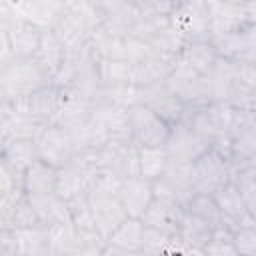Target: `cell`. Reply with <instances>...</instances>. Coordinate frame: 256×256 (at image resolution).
<instances>
[{
	"instance_id": "obj_1",
	"label": "cell",
	"mask_w": 256,
	"mask_h": 256,
	"mask_svg": "<svg viewBox=\"0 0 256 256\" xmlns=\"http://www.w3.org/2000/svg\"><path fill=\"white\" fill-rule=\"evenodd\" d=\"M42 30L38 24L16 16L2 4V64L12 58H34Z\"/></svg>"
},
{
	"instance_id": "obj_2",
	"label": "cell",
	"mask_w": 256,
	"mask_h": 256,
	"mask_svg": "<svg viewBox=\"0 0 256 256\" xmlns=\"http://www.w3.org/2000/svg\"><path fill=\"white\" fill-rule=\"evenodd\" d=\"M50 82V76L38 66L34 58H12L2 64L0 94L2 100H14L36 92Z\"/></svg>"
},
{
	"instance_id": "obj_3",
	"label": "cell",
	"mask_w": 256,
	"mask_h": 256,
	"mask_svg": "<svg viewBox=\"0 0 256 256\" xmlns=\"http://www.w3.org/2000/svg\"><path fill=\"white\" fill-rule=\"evenodd\" d=\"M234 178V164L216 148H208L192 162V184L198 194H214Z\"/></svg>"
},
{
	"instance_id": "obj_4",
	"label": "cell",
	"mask_w": 256,
	"mask_h": 256,
	"mask_svg": "<svg viewBox=\"0 0 256 256\" xmlns=\"http://www.w3.org/2000/svg\"><path fill=\"white\" fill-rule=\"evenodd\" d=\"M100 24L92 8L88 10H62L52 30L64 44L68 54H78L88 46L92 30Z\"/></svg>"
},
{
	"instance_id": "obj_5",
	"label": "cell",
	"mask_w": 256,
	"mask_h": 256,
	"mask_svg": "<svg viewBox=\"0 0 256 256\" xmlns=\"http://www.w3.org/2000/svg\"><path fill=\"white\" fill-rule=\"evenodd\" d=\"M170 26L182 38H186V42L210 40L212 32H210L206 0H178L170 16Z\"/></svg>"
},
{
	"instance_id": "obj_6",
	"label": "cell",
	"mask_w": 256,
	"mask_h": 256,
	"mask_svg": "<svg viewBox=\"0 0 256 256\" xmlns=\"http://www.w3.org/2000/svg\"><path fill=\"white\" fill-rule=\"evenodd\" d=\"M128 118L132 128V140L138 146H166L172 126L152 108L136 102L128 108Z\"/></svg>"
},
{
	"instance_id": "obj_7",
	"label": "cell",
	"mask_w": 256,
	"mask_h": 256,
	"mask_svg": "<svg viewBox=\"0 0 256 256\" xmlns=\"http://www.w3.org/2000/svg\"><path fill=\"white\" fill-rule=\"evenodd\" d=\"M60 98H62V88L50 82L48 86L28 94V96L14 98V100H2V102H8L20 114L28 116L30 120L38 122L40 126H46L56 120V114L60 108Z\"/></svg>"
},
{
	"instance_id": "obj_8",
	"label": "cell",
	"mask_w": 256,
	"mask_h": 256,
	"mask_svg": "<svg viewBox=\"0 0 256 256\" xmlns=\"http://www.w3.org/2000/svg\"><path fill=\"white\" fill-rule=\"evenodd\" d=\"M36 140V148H38V158H42L44 162L62 168L66 166L78 152L68 128L60 126V124H46L40 128Z\"/></svg>"
},
{
	"instance_id": "obj_9",
	"label": "cell",
	"mask_w": 256,
	"mask_h": 256,
	"mask_svg": "<svg viewBox=\"0 0 256 256\" xmlns=\"http://www.w3.org/2000/svg\"><path fill=\"white\" fill-rule=\"evenodd\" d=\"M100 154V170L110 172L118 178L140 174V146L132 140H108Z\"/></svg>"
},
{
	"instance_id": "obj_10",
	"label": "cell",
	"mask_w": 256,
	"mask_h": 256,
	"mask_svg": "<svg viewBox=\"0 0 256 256\" xmlns=\"http://www.w3.org/2000/svg\"><path fill=\"white\" fill-rule=\"evenodd\" d=\"M166 84L188 108L212 102L208 78L182 66V64H178V62H176V68L172 70V74L166 78Z\"/></svg>"
},
{
	"instance_id": "obj_11",
	"label": "cell",
	"mask_w": 256,
	"mask_h": 256,
	"mask_svg": "<svg viewBox=\"0 0 256 256\" xmlns=\"http://www.w3.org/2000/svg\"><path fill=\"white\" fill-rule=\"evenodd\" d=\"M138 102L146 104L148 108H152L156 114H160L170 126L180 122L188 110V106L168 88L166 80L164 82H156L150 86H142L138 88Z\"/></svg>"
},
{
	"instance_id": "obj_12",
	"label": "cell",
	"mask_w": 256,
	"mask_h": 256,
	"mask_svg": "<svg viewBox=\"0 0 256 256\" xmlns=\"http://www.w3.org/2000/svg\"><path fill=\"white\" fill-rule=\"evenodd\" d=\"M228 136L232 140V164L236 170L256 154V112L236 108V120Z\"/></svg>"
},
{
	"instance_id": "obj_13",
	"label": "cell",
	"mask_w": 256,
	"mask_h": 256,
	"mask_svg": "<svg viewBox=\"0 0 256 256\" xmlns=\"http://www.w3.org/2000/svg\"><path fill=\"white\" fill-rule=\"evenodd\" d=\"M212 144L206 138H202L200 134H196L184 120L172 124L170 136H168V142H166V150H168L170 158L184 160V162H194Z\"/></svg>"
},
{
	"instance_id": "obj_14",
	"label": "cell",
	"mask_w": 256,
	"mask_h": 256,
	"mask_svg": "<svg viewBox=\"0 0 256 256\" xmlns=\"http://www.w3.org/2000/svg\"><path fill=\"white\" fill-rule=\"evenodd\" d=\"M208 18H210V32L212 36H224L238 30H244L252 24L246 6L226 4L220 0H206Z\"/></svg>"
},
{
	"instance_id": "obj_15",
	"label": "cell",
	"mask_w": 256,
	"mask_h": 256,
	"mask_svg": "<svg viewBox=\"0 0 256 256\" xmlns=\"http://www.w3.org/2000/svg\"><path fill=\"white\" fill-rule=\"evenodd\" d=\"M118 198H120L122 206L126 208L128 216L142 218V214L146 212V208L150 206V202L154 198V180H150L142 174L128 176L120 184Z\"/></svg>"
},
{
	"instance_id": "obj_16",
	"label": "cell",
	"mask_w": 256,
	"mask_h": 256,
	"mask_svg": "<svg viewBox=\"0 0 256 256\" xmlns=\"http://www.w3.org/2000/svg\"><path fill=\"white\" fill-rule=\"evenodd\" d=\"M212 196H214V200H216V204H218V208H220L228 228L256 224V218L248 212L246 202L242 198V192H240V188H238V184L234 180H230L228 184L218 188Z\"/></svg>"
},
{
	"instance_id": "obj_17",
	"label": "cell",
	"mask_w": 256,
	"mask_h": 256,
	"mask_svg": "<svg viewBox=\"0 0 256 256\" xmlns=\"http://www.w3.org/2000/svg\"><path fill=\"white\" fill-rule=\"evenodd\" d=\"M144 222L142 218H132L128 216L106 240L102 256L110 254H142V244H144Z\"/></svg>"
},
{
	"instance_id": "obj_18",
	"label": "cell",
	"mask_w": 256,
	"mask_h": 256,
	"mask_svg": "<svg viewBox=\"0 0 256 256\" xmlns=\"http://www.w3.org/2000/svg\"><path fill=\"white\" fill-rule=\"evenodd\" d=\"M176 62H178L176 58H168V56H162V54L150 50L140 60L130 62L132 64V84L142 88V86H150L156 82H164L176 68Z\"/></svg>"
},
{
	"instance_id": "obj_19",
	"label": "cell",
	"mask_w": 256,
	"mask_h": 256,
	"mask_svg": "<svg viewBox=\"0 0 256 256\" xmlns=\"http://www.w3.org/2000/svg\"><path fill=\"white\" fill-rule=\"evenodd\" d=\"M182 214H184V204L182 202L152 198L150 206L142 214V222L148 228H156V230L166 232V234H178Z\"/></svg>"
},
{
	"instance_id": "obj_20",
	"label": "cell",
	"mask_w": 256,
	"mask_h": 256,
	"mask_svg": "<svg viewBox=\"0 0 256 256\" xmlns=\"http://www.w3.org/2000/svg\"><path fill=\"white\" fill-rule=\"evenodd\" d=\"M88 200L92 206L96 230L100 232L104 240H108L110 234L128 218V212L122 206L118 196H90L88 194Z\"/></svg>"
},
{
	"instance_id": "obj_21",
	"label": "cell",
	"mask_w": 256,
	"mask_h": 256,
	"mask_svg": "<svg viewBox=\"0 0 256 256\" xmlns=\"http://www.w3.org/2000/svg\"><path fill=\"white\" fill-rule=\"evenodd\" d=\"M94 98L78 90L76 86H66L62 88V98H60V108L56 114L54 124H60L64 128L74 126L82 120H86L92 114Z\"/></svg>"
},
{
	"instance_id": "obj_22",
	"label": "cell",
	"mask_w": 256,
	"mask_h": 256,
	"mask_svg": "<svg viewBox=\"0 0 256 256\" xmlns=\"http://www.w3.org/2000/svg\"><path fill=\"white\" fill-rule=\"evenodd\" d=\"M92 116L98 118L104 124V128L108 130L110 140H132L128 108L112 104V102H106V100H94Z\"/></svg>"
},
{
	"instance_id": "obj_23",
	"label": "cell",
	"mask_w": 256,
	"mask_h": 256,
	"mask_svg": "<svg viewBox=\"0 0 256 256\" xmlns=\"http://www.w3.org/2000/svg\"><path fill=\"white\" fill-rule=\"evenodd\" d=\"M218 60H220V52L216 50L212 40L186 42V46L182 48V52L178 56V64H182L202 76H208L212 72V68L218 64Z\"/></svg>"
},
{
	"instance_id": "obj_24",
	"label": "cell",
	"mask_w": 256,
	"mask_h": 256,
	"mask_svg": "<svg viewBox=\"0 0 256 256\" xmlns=\"http://www.w3.org/2000/svg\"><path fill=\"white\" fill-rule=\"evenodd\" d=\"M40 124L30 120L28 116L14 110L8 102L0 104V132H2V144L10 140H24V138H36L40 132Z\"/></svg>"
},
{
	"instance_id": "obj_25",
	"label": "cell",
	"mask_w": 256,
	"mask_h": 256,
	"mask_svg": "<svg viewBox=\"0 0 256 256\" xmlns=\"http://www.w3.org/2000/svg\"><path fill=\"white\" fill-rule=\"evenodd\" d=\"M56 182H58V168L44 162L42 158H36L24 170V192L28 196L54 194Z\"/></svg>"
},
{
	"instance_id": "obj_26",
	"label": "cell",
	"mask_w": 256,
	"mask_h": 256,
	"mask_svg": "<svg viewBox=\"0 0 256 256\" xmlns=\"http://www.w3.org/2000/svg\"><path fill=\"white\" fill-rule=\"evenodd\" d=\"M48 250L50 256H78L82 252L80 230L74 222H58L48 226Z\"/></svg>"
},
{
	"instance_id": "obj_27",
	"label": "cell",
	"mask_w": 256,
	"mask_h": 256,
	"mask_svg": "<svg viewBox=\"0 0 256 256\" xmlns=\"http://www.w3.org/2000/svg\"><path fill=\"white\" fill-rule=\"evenodd\" d=\"M68 52L64 48V44L58 40V36L54 34L52 28L42 30V38L38 44V50L34 54V60L38 62V66L50 76V80L56 76V72L62 68L64 60H66Z\"/></svg>"
},
{
	"instance_id": "obj_28",
	"label": "cell",
	"mask_w": 256,
	"mask_h": 256,
	"mask_svg": "<svg viewBox=\"0 0 256 256\" xmlns=\"http://www.w3.org/2000/svg\"><path fill=\"white\" fill-rule=\"evenodd\" d=\"M68 132H70V136H72V140H74L78 150L102 148L110 140L108 130L104 128V124L98 118H94L92 114L86 120H82V122H78L74 126H68Z\"/></svg>"
},
{
	"instance_id": "obj_29",
	"label": "cell",
	"mask_w": 256,
	"mask_h": 256,
	"mask_svg": "<svg viewBox=\"0 0 256 256\" xmlns=\"http://www.w3.org/2000/svg\"><path fill=\"white\" fill-rule=\"evenodd\" d=\"M214 232H216V230H214L206 220H202L200 216H196V214L184 210L182 222H180V232H178V234H180V238L184 240V244L188 246L190 252L202 254L204 244L212 238Z\"/></svg>"
},
{
	"instance_id": "obj_30",
	"label": "cell",
	"mask_w": 256,
	"mask_h": 256,
	"mask_svg": "<svg viewBox=\"0 0 256 256\" xmlns=\"http://www.w3.org/2000/svg\"><path fill=\"white\" fill-rule=\"evenodd\" d=\"M38 158V148L34 138H24V140H10L2 144V158L6 166H10L16 172H22Z\"/></svg>"
},
{
	"instance_id": "obj_31",
	"label": "cell",
	"mask_w": 256,
	"mask_h": 256,
	"mask_svg": "<svg viewBox=\"0 0 256 256\" xmlns=\"http://www.w3.org/2000/svg\"><path fill=\"white\" fill-rule=\"evenodd\" d=\"M88 48L96 58H126V36H118L98 24L92 30Z\"/></svg>"
},
{
	"instance_id": "obj_32",
	"label": "cell",
	"mask_w": 256,
	"mask_h": 256,
	"mask_svg": "<svg viewBox=\"0 0 256 256\" xmlns=\"http://www.w3.org/2000/svg\"><path fill=\"white\" fill-rule=\"evenodd\" d=\"M16 240H18V256H50L48 226L42 222L30 228H18Z\"/></svg>"
},
{
	"instance_id": "obj_33",
	"label": "cell",
	"mask_w": 256,
	"mask_h": 256,
	"mask_svg": "<svg viewBox=\"0 0 256 256\" xmlns=\"http://www.w3.org/2000/svg\"><path fill=\"white\" fill-rule=\"evenodd\" d=\"M100 86L132 84V64L126 58H96Z\"/></svg>"
},
{
	"instance_id": "obj_34",
	"label": "cell",
	"mask_w": 256,
	"mask_h": 256,
	"mask_svg": "<svg viewBox=\"0 0 256 256\" xmlns=\"http://www.w3.org/2000/svg\"><path fill=\"white\" fill-rule=\"evenodd\" d=\"M162 178L178 192V196L182 198L184 204L196 194L194 192V184H192V162L170 158V162H168Z\"/></svg>"
},
{
	"instance_id": "obj_35",
	"label": "cell",
	"mask_w": 256,
	"mask_h": 256,
	"mask_svg": "<svg viewBox=\"0 0 256 256\" xmlns=\"http://www.w3.org/2000/svg\"><path fill=\"white\" fill-rule=\"evenodd\" d=\"M208 78V88H210V98L212 102H228L232 96V60L222 58L218 64L212 68V72L206 76Z\"/></svg>"
},
{
	"instance_id": "obj_36",
	"label": "cell",
	"mask_w": 256,
	"mask_h": 256,
	"mask_svg": "<svg viewBox=\"0 0 256 256\" xmlns=\"http://www.w3.org/2000/svg\"><path fill=\"white\" fill-rule=\"evenodd\" d=\"M138 20H140L138 8H136L134 0H128L118 10H114L110 16H106L100 22V26L106 28V30H110V32H114V34H118V36H128L132 32V28L136 26Z\"/></svg>"
},
{
	"instance_id": "obj_37",
	"label": "cell",
	"mask_w": 256,
	"mask_h": 256,
	"mask_svg": "<svg viewBox=\"0 0 256 256\" xmlns=\"http://www.w3.org/2000/svg\"><path fill=\"white\" fill-rule=\"evenodd\" d=\"M184 210H188V212L200 216V218L206 220L214 230L226 226V220H224V216H222V212H220V208H218V204H216V200H214L212 194H198V192H196V194L184 204Z\"/></svg>"
},
{
	"instance_id": "obj_38",
	"label": "cell",
	"mask_w": 256,
	"mask_h": 256,
	"mask_svg": "<svg viewBox=\"0 0 256 256\" xmlns=\"http://www.w3.org/2000/svg\"><path fill=\"white\" fill-rule=\"evenodd\" d=\"M170 162V154L166 146H140V174L156 180L164 174Z\"/></svg>"
},
{
	"instance_id": "obj_39",
	"label": "cell",
	"mask_w": 256,
	"mask_h": 256,
	"mask_svg": "<svg viewBox=\"0 0 256 256\" xmlns=\"http://www.w3.org/2000/svg\"><path fill=\"white\" fill-rule=\"evenodd\" d=\"M36 224H40V218H38V212L28 196L20 198L16 202V206L8 212V216L0 218V228H16L18 230V228H30Z\"/></svg>"
},
{
	"instance_id": "obj_40",
	"label": "cell",
	"mask_w": 256,
	"mask_h": 256,
	"mask_svg": "<svg viewBox=\"0 0 256 256\" xmlns=\"http://www.w3.org/2000/svg\"><path fill=\"white\" fill-rule=\"evenodd\" d=\"M148 44L152 46V50H154V52H158V54H162V56H168V58H176V60H178V56H180L182 48L186 46V38H182V36H180V34H178L170 24H168V26H164L160 32H156Z\"/></svg>"
},
{
	"instance_id": "obj_41",
	"label": "cell",
	"mask_w": 256,
	"mask_h": 256,
	"mask_svg": "<svg viewBox=\"0 0 256 256\" xmlns=\"http://www.w3.org/2000/svg\"><path fill=\"white\" fill-rule=\"evenodd\" d=\"M202 254H212V256H238V250L234 246V238H232V228L222 226L218 228L212 238L204 244Z\"/></svg>"
},
{
	"instance_id": "obj_42",
	"label": "cell",
	"mask_w": 256,
	"mask_h": 256,
	"mask_svg": "<svg viewBox=\"0 0 256 256\" xmlns=\"http://www.w3.org/2000/svg\"><path fill=\"white\" fill-rule=\"evenodd\" d=\"M232 180L238 184L248 212L256 218V168H238Z\"/></svg>"
},
{
	"instance_id": "obj_43",
	"label": "cell",
	"mask_w": 256,
	"mask_h": 256,
	"mask_svg": "<svg viewBox=\"0 0 256 256\" xmlns=\"http://www.w3.org/2000/svg\"><path fill=\"white\" fill-rule=\"evenodd\" d=\"M68 210H70V218H72V222H74V226L78 230H96L94 214H92V206H90L88 194L76 196V198L68 200Z\"/></svg>"
},
{
	"instance_id": "obj_44",
	"label": "cell",
	"mask_w": 256,
	"mask_h": 256,
	"mask_svg": "<svg viewBox=\"0 0 256 256\" xmlns=\"http://www.w3.org/2000/svg\"><path fill=\"white\" fill-rule=\"evenodd\" d=\"M142 18H170L178 0H134Z\"/></svg>"
},
{
	"instance_id": "obj_45",
	"label": "cell",
	"mask_w": 256,
	"mask_h": 256,
	"mask_svg": "<svg viewBox=\"0 0 256 256\" xmlns=\"http://www.w3.org/2000/svg\"><path fill=\"white\" fill-rule=\"evenodd\" d=\"M234 246L238 250V256H256V224H246L232 228Z\"/></svg>"
},
{
	"instance_id": "obj_46",
	"label": "cell",
	"mask_w": 256,
	"mask_h": 256,
	"mask_svg": "<svg viewBox=\"0 0 256 256\" xmlns=\"http://www.w3.org/2000/svg\"><path fill=\"white\" fill-rule=\"evenodd\" d=\"M0 256H18V240L14 228H0Z\"/></svg>"
},
{
	"instance_id": "obj_47",
	"label": "cell",
	"mask_w": 256,
	"mask_h": 256,
	"mask_svg": "<svg viewBox=\"0 0 256 256\" xmlns=\"http://www.w3.org/2000/svg\"><path fill=\"white\" fill-rule=\"evenodd\" d=\"M124 2H128V0H90V8L94 10L98 20L102 22L106 16H110L114 10H118Z\"/></svg>"
},
{
	"instance_id": "obj_48",
	"label": "cell",
	"mask_w": 256,
	"mask_h": 256,
	"mask_svg": "<svg viewBox=\"0 0 256 256\" xmlns=\"http://www.w3.org/2000/svg\"><path fill=\"white\" fill-rule=\"evenodd\" d=\"M238 168H256V154H254V156H250V158H248L244 164H240ZM238 168H236V170H238Z\"/></svg>"
},
{
	"instance_id": "obj_49",
	"label": "cell",
	"mask_w": 256,
	"mask_h": 256,
	"mask_svg": "<svg viewBox=\"0 0 256 256\" xmlns=\"http://www.w3.org/2000/svg\"><path fill=\"white\" fill-rule=\"evenodd\" d=\"M220 2H226V4H236V6H246L250 0H220Z\"/></svg>"
}]
</instances>
